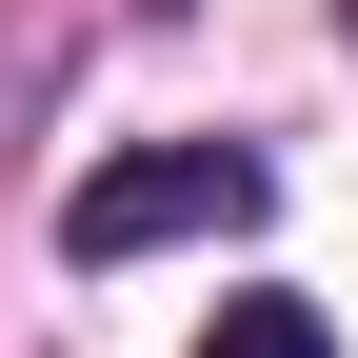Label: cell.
<instances>
[{"label":"cell","mask_w":358,"mask_h":358,"mask_svg":"<svg viewBox=\"0 0 358 358\" xmlns=\"http://www.w3.org/2000/svg\"><path fill=\"white\" fill-rule=\"evenodd\" d=\"M259 199H279V179H259L239 140H140V159H100V179H80V219H60V239H80V259H159V239H239Z\"/></svg>","instance_id":"6da1fadb"},{"label":"cell","mask_w":358,"mask_h":358,"mask_svg":"<svg viewBox=\"0 0 358 358\" xmlns=\"http://www.w3.org/2000/svg\"><path fill=\"white\" fill-rule=\"evenodd\" d=\"M199 358H338V338H319V299H219Z\"/></svg>","instance_id":"7a4b0ae2"},{"label":"cell","mask_w":358,"mask_h":358,"mask_svg":"<svg viewBox=\"0 0 358 358\" xmlns=\"http://www.w3.org/2000/svg\"><path fill=\"white\" fill-rule=\"evenodd\" d=\"M338 20H358V0H338Z\"/></svg>","instance_id":"3957f363"}]
</instances>
